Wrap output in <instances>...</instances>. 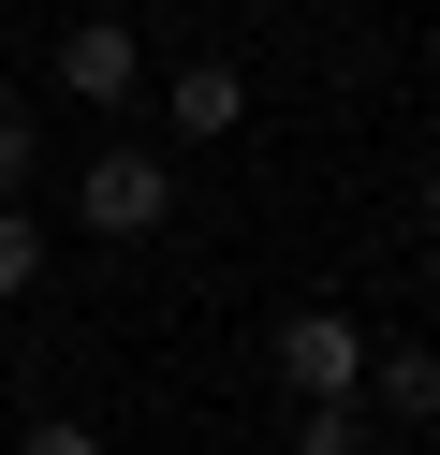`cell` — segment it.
<instances>
[{
    "instance_id": "6da1fadb",
    "label": "cell",
    "mask_w": 440,
    "mask_h": 455,
    "mask_svg": "<svg viewBox=\"0 0 440 455\" xmlns=\"http://www.w3.org/2000/svg\"><path fill=\"white\" fill-rule=\"evenodd\" d=\"M74 220H88V235H162V220H176V177H162L147 148H103V162L74 177Z\"/></svg>"
},
{
    "instance_id": "7a4b0ae2",
    "label": "cell",
    "mask_w": 440,
    "mask_h": 455,
    "mask_svg": "<svg viewBox=\"0 0 440 455\" xmlns=\"http://www.w3.org/2000/svg\"><path fill=\"white\" fill-rule=\"evenodd\" d=\"M132 74H147L132 15H74V30H59V89L74 103H132Z\"/></svg>"
},
{
    "instance_id": "3957f363",
    "label": "cell",
    "mask_w": 440,
    "mask_h": 455,
    "mask_svg": "<svg viewBox=\"0 0 440 455\" xmlns=\"http://www.w3.org/2000/svg\"><path fill=\"white\" fill-rule=\"evenodd\" d=\"M279 382L293 396H352V382H367V338H352L338 308H293V323H279Z\"/></svg>"
},
{
    "instance_id": "277c9868",
    "label": "cell",
    "mask_w": 440,
    "mask_h": 455,
    "mask_svg": "<svg viewBox=\"0 0 440 455\" xmlns=\"http://www.w3.org/2000/svg\"><path fill=\"white\" fill-rule=\"evenodd\" d=\"M235 118H250V89H235V60H191V74H176V132H191V148H220Z\"/></svg>"
},
{
    "instance_id": "5b68a950",
    "label": "cell",
    "mask_w": 440,
    "mask_h": 455,
    "mask_svg": "<svg viewBox=\"0 0 440 455\" xmlns=\"http://www.w3.org/2000/svg\"><path fill=\"white\" fill-rule=\"evenodd\" d=\"M367 396H381L396 426H426V411H440V353H367Z\"/></svg>"
},
{
    "instance_id": "8992f818",
    "label": "cell",
    "mask_w": 440,
    "mask_h": 455,
    "mask_svg": "<svg viewBox=\"0 0 440 455\" xmlns=\"http://www.w3.org/2000/svg\"><path fill=\"white\" fill-rule=\"evenodd\" d=\"M293 455H367V411H352V396H308V411H293Z\"/></svg>"
},
{
    "instance_id": "52a82bcc",
    "label": "cell",
    "mask_w": 440,
    "mask_h": 455,
    "mask_svg": "<svg viewBox=\"0 0 440 455\" xmlns=\"http://www.w3.org/2000/svg\"><path fill=\"white\" fill-rule=\"evenodd\" d=\"M29 279H44V220L0 191V294H29Z\"/></svg>"
},
{
    "instance_id": "ba28073f",
    "label": "cell",
    "mask_w": 440,
    "mask_h": 455,
    "mask_svg": "<svg viewBox=\"0 0 440 455\" xmlns=\"http://www.w3.org/2000/svg\"><path fill=\"white\" fill-rule=\"evenodd\" d=\"M29 162H44V132H29V103H0V191H15Z\"/></svg>"
},
{
    "instance_id": "9c48e42d",
    "label": "cell",
    "mask_w": 440,
    "mask_h": 455,
    "mask_svg": "<svg viewBox=\"0 0 440 455\" xmlns=\"http://www.w3.org/2000/svg\"><path fill=\"white\" fill-rule=\"evenodd\" d=\"M15 455H103V441H88V426H29Z\"/></svg>"
},
{
    "instance_id": "30bf717a",
    "label": "cell",
    "mask_w": 440,
    "mask_h": 455,
    "mask_svg": "<svg viewBox=\"0 0 440 455\" xmlns=\"http://www.w3.org/2000/svg\"><path fill=\"white\" fill-rule=\"evenodd\" d=\"M426 220H440V177H426Z\"/></svg>"
}]
</instances>
